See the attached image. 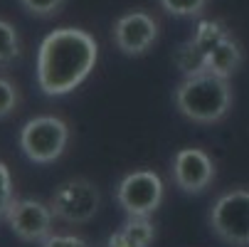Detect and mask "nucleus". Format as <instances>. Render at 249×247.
<instances>
[{
  "instance_id": "f257e3e1",
  "label": "nucleus",
  "mask_w": 249,
  "mask_h": 247,
  "mask_svg": "<svg viewBox=\"0 0 249 247\" xmlns=\"http://www.w3.org/2000/svg\"><path fill=\"white\" fill-rule=\"evenodd\" d=\"M99 59V42L82 27H57L37 50V87L45 96H64L87 82Z\"/></svg>"
},
{
  "instance_id": "f03ea898",
  "label": "nucleus",
  "mask_w": 249,
  "mask_h": 247,
  "mask_svg": "<svg viewBox=\"0 0 249 247\" xmlns=\"http://www.w3.org/2000/svg\"><path fill=\"white\" fill-rule=\"evenodd\" d=\"M232 87L227 79L197 72L185 77L175 89V107L188 121L193 124H217L222 121L232 109Z\"/></svg>"
},
{
  "instance_id": "7ed1b4c3",
  "label": "nucleus",
  "mask_w": 249,
  "mask_h": 247,
  "mask_svg": "<svg viewBox=\"0 0 249 247\" xmlns=\"http://www.w3.org/2000/svg\"><path fill=\"white\" fill-rule=\"evenodd\" d=\"M18 141L32 163H54L69 144V126L59 116H35L22 124Z\"/></svg>"
},
{
  "instance_id": "20e7f679",
  "label": "nucleus",
  "mask_w": 249,
  "mask_h": 247,
  "mask_svg": "<svg viewBox=\"0 0 249 247\" xmlns=\"http://www.w3.org/2000/svg\"><path fill=\"white\" fill-rule=\"evenodd\" d=\"M101 205V193L89 178H69L50 195V208L57 220L69 225H87Z\"/></svg>"
},
{
  "instance_id": "39448f33",
  "label": "nucleus",
  "mask_w": 249,
  "mask_h": 247,
  "mask_svg": "<svg viewBox=\"0 0 249 247\" xmlns=\"http://www.w3.org/2000/svg\"><path fill=\"white\" fill-rule=\"evenodd\" d=\"M210 228L232 247H249V190L234 188L220 195L210 210Z\"/></svg>"
},
{
  "instance_id": "423d86ee",
  "label": "nucleus",
  "mask_w": 249,
  "mask_h": 247,
  "mask_svg": "<svg viewBox=\"0 0 249 247\" xmlns=\"http://www.w3.org/2000/svg\"><path fill=\"white\" fill-rule=\"evenodd\" d=\"M116 200L126 215L151 218L163 203V181L156 171L141 168L124 175L116 186Z\"/></svg>"
},
{
  "instance_id": "0eeeda50",
  "label": "nucleus",
  "mask_w": 249,
  "mask_h": 247,
  "mask_svg": "<svg viewBox=\"0 0 249 247\" xmlns=\"http://www.w3.org/2000/svg\"><path fill=\"white\" fill-rule=\"evenodd\" d=\"M13 235L22 242H42L52 235L54 213L50 203L35 200V198H15L8 215H5Z\"/></svg>"
},
{
  "instance_id": "6e6552de",
  "label": "nucleus",
  "mask_w": 249,
  "mask_h": 247,
  "mask_svg": "<svg viewBox=\"0 0 249 247\" xmlns=\"http://www.w3.org/2000/svg\"><path fill=\"white\" fill-rule=\"evenodd\" d=\"M156 40H158V22L146 10L124 13L114 22V45L128 57L146 55L156 45Z\"/></svg>"
},
{
  "instance_id": "1a4fd4ad",
  "label": "nucleus",
  "mask_w": 249,
  "mask_h": 247,
  "mask_svg": "<svg viewBox=\"0 0 249 247\" xmlns=\"http://www.w3.org/2000/svg\"><path fill=\"white\" fill-rule=\"evenodd\" d=\"M173 183L183 193H202L217 175L215 161L202 149H180L173 156Z\"/></svg>"
},
{
  "instance_id": "9d476101",
  "label": "nucleus",
  "mask_w": 249,
  "mask_h": 247,
  "mask_svg": "<svg viewBox=\"0 0 249 247\" xmlns=\"http://www.w3.org/2000/svg\"><path fill=\"white\" fill-rule=\"evenodd\" d=\"M242 62H244L242 45L232 38V35H227V38H222L215 47L205 55L202 72H210V75H217L222 79H230L237 69L242 67Z\"/></svg>"
},
{
  "instance_id": "9b49d317",
  "label": "nucleus",
  "mask_w": 249,
  "mask_h": 247,
  "mask_svg": "<svg viewBox=\"0 0 249 247\" xmlns=\"http://www.w3.org/2000/svg\"><path fill=\"white\" fill-rule=\"evenodd\" d=\"M156 240V225L148 218H133L128 215V220L109 235L106 247H151V242Z\"/></svg>"
},
{
  "instance_id": "f8f14e48",
  "label": "nucleus",
  "mask_w": 249,
  "mask_h": 247,
  "mask_svg": "<svg viewBox=\"0 0 249 247\" xmlns=\"http://www.w3.org/2000/svg\"><path fill=\"white\" fill-rule=\"evenodd\" d=\"M227 35H230V30H227L220 20H202L190 40H193V45L202 52V59H205V55L215 47L222 38H227Z\"/></svg>"
},
{
  "instance_id": "ddd939ff",
  "label": "nucleus",
  "mask_w": 249,
  "mask_h": 247,
  "mask_svg": "<svg viewBox=\"0 0 249 247\" xmlns=\"http://www.w3.org/2000/svg\"><path fill=\"white\" fill-rule=\"evenodd\" d=\"M20 35L13 22L0 18V67H10L20 59Z\"/></svg>"
},
{
  "instance_id": "4468645a",
  "label": "nucleus",
  "mask_w": 249,
  "mask_h": 247,
  "mask_svg": "<svg viewBox=\"0 0 249 247\" xmlns=\"http://www.w3.org/2000/svg\"><path fill=\"white\" fill-rule=\"evenodd\" d=\"M175 64H178V69L185 75V77H190V75H197V72H202V52L193 45V40H188L185 45H180L178 47V52H175Z\"/></svg>"
},
{
  "instance_id": "2eb2a0df",
  "label": "nucleus",
  "mask_w": 249,
  "mask_h": 247,
  "mask_svg": "<svg viewBox=\"0 0 249 247\" xmlns=\"http://www.w3.org/2000/svg\"><path fill=\"white\" fill-rule=\"evenodd\" d=\"M158 3L173 18H195L205 10L207 0H158Z\"/></svg>"
},
{
  "instance_id": "dca6fc26",
  "label": "nucleus",
  "mask_w": 249,
  "mask_h": 247,
  "mask_svg": "<svg viewBox=\"0 0 249 247\" xmlns=\"http://www.w3.org/2000/svg\"><path fill=\"white\" fill-rule=\"evenodd\" d=\"M18 104H20L18 87L8 77H0V119H8L10 114H15Z\"/></svg>"
},
{
  "instance_id": "f3484780",
  "label": "nucleus",
  "mask_w": 249,
  "mask_h": 247,
  "mask_svg": "<svg viewBox=\"0 0 249 247\" xmlns=\"http://www.w3.org/2000/svg\"><path fill=\"white\" fill-rule=\"evenodd\" d=\"M20 5L35 18H54L62 10L64 0H20Z\"/></svg>"
},
{
  "instance_id": "a211bd4d",
  "label": "nucleus",
  "mask_w": 249,
  "mask_h": 247,
  "mask_svg": "<svg viewBox=\"0 0 249 247\" xmlns=\"http://www.w3.org/2000/svg\"><path fill=\"white\" fill-rule=\"evenodd\" d=\"M15 200V190H13V178H10V171L8 166L0 161V218L8 215V210Z\"/></svg>"
},
{
  "instance_id": "6ab92c4d",
  "label": "nucleus",
  "mask_w": 249,
  "mask_h": 247,
  "mask_svg": "<svg viewBox=\"0 0 249 247\" xmlns=\"http://www.w3.org/2000/svg\"><path fill=\"white\" fill-rule=\"evenodd\" d=\"M40 247H89V242L79 235H57V232H52L50 237H45L40 242Z\"/></svg>"
}]
</instances>
